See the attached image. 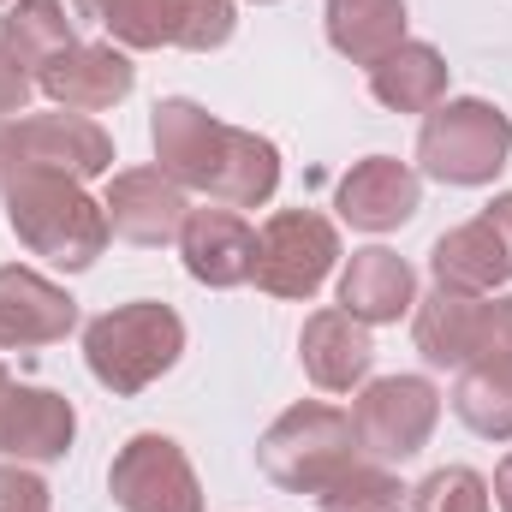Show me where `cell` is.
Instances as JSON below:
<instances>
[{
    "label": "cell",
    "instance_id": "6da1fadb",
    "mask_svg": "<svg viewBox=\"0 0 512 512\" xmlns=\"http://www.w3.org/2000/svg\"><path fill=\"white\" fill-rule=\"evenodd\" d=\"M6 221L18 233V245L30 256H48L60 268H90L108 251L114 227L108 209L66 173H42V167H18L6 179Z\"/></svg>",
    "mask_w": 512,
    "mask_h": 512
},
{
    "label": "cell",
    "instance_id": "7a4b0ae2",
    "mask_svg": "<svg viewBox=\"0 0 512 512\" xmlns=\"http://www.w3.org/2000/svg\"><path fill=\"white\" fill-rule=\"evenodd\" d=\"M185 352V322L173 304H155V298H137L120 310H102L90 328H84V364L90 376L108 387V393H143L149 382H161Z\"/></svg>",
    "mask_w": 512,
    "mask_h": 512
},
{
    "label": "cell",
    "instance_id": "3957f363",
    "mask_svg": "<svg viewBox=\"0 0 512 512\" xmlns=\"http://www.w3.org/2000/svg\"><path fill=\"white\" fill-rule=\"evenodd\" d=\"M256 465L268 483H280L286 495H322L340 471L358 465V429L352 411L304 399L292 411H280L268 423V435L256 441Z\"/></svg>",
    "mask_w": 512,
    "mask_h": 512
},
{
    "label": "cell",
    "instance_id": "277c9868",
    "mask_svg": "<svg viewBox=\"0 0 512 512\" xmlns=\"http://www.w3.org/2000/svg\"><path fill=\"white\" fill-rule=\"evenodd\" d=\"M512 155V120L495 102H441L417 131V167L441 185H489Z\"/></svg>",
    "mask_w": 512,
    "mask_h": 512
},
{
    "label": "cell",
    "instance_id": "5b68a950",
    "mask_svg": "<svg viewBox=\"0 0 512 512\" xmlns=\"http://www.w3.org/2000/svg\"><path fill=\"white\" fill-rule=\"evenodd\" d=\"M334 262H340V233H334L328 215H316V209H280L256 233L251 280L268 298H316L322 280L334 274Z\"/></svg>",
    "mask_w": 512,
    "mask_h": 512
},
{
    "label": "cell",
    "instance_id": "8992f818",
    "mask_svg": "<svg viewBox=\"0 0 512 512\" xmlns=\"http://www.w3.org/2000/svg\"><path fill=\"white\" fill-rule=\"evenodd\" d=\"M441 423V393L429 376H382L358 393L352 405V429H358V453L382 459V465H399L411 453L429 447Z\"/></svg>",
    "mask_w": 512,
    "mask_h": 512
},
{
    "label": "cell",
    "instance_id": "52a82bcc",
    "mask_svg": "<svg viewBox=\"0 0 512 512\" xmlns=\"http://www.w3.org/2000/svg\"><path fill=\"white\" fill-rule=\"evenodd\" d=\"M108 495L120 512H203L197 471L173 435H131L108 465Z\"/></svg>",
    "mask_w": 512,
    "mask_h": 512
},
{
    "label": "cell",
    "instance_id": "ba28073f",
    "mask_svg": "<svg viewBox=\"0 0 512 512\" xmlns=\"http://www.w3.org/2000/svg\"><path fill=\"white\" fill-rule=\"evenodd\" d=\"M102 209H108L114 239L143 245V251H155V245H179L185 215H191L185 185H179V179H167L161 167H126V173H114V179H108Z\"/></svg>",
    "mask_w": 512,
    "mask_h": 512
},
{
    "label": "cell",
    "instance_id": "9c48e42d",
    "mask_svg": "<svg viewBox=\"0 0 512 512\" xmlns=\"http://www.w3.org/2000/svg\"><path fill=\"white\" fill-rule=\"evenodd\" d=\"M12 161L18 167H42V173H66V179H102L114 167V137L84 120V114H30L12 126Z\"/></svg>",
    "mask_w": 512,
    "mask_h": 512
},
{
    "label": "cell",
    "instance_id": "30bf717a",
    "mask_svg": "<svg viewBox=\"0 0 512 512\" xmlns=\"http://www.w3.org/2000/svg\"><path fill=\"white\" fill-rule=\"evenodd\" d=\"M131 84H137V66L114 42H72L66 54H54L36 72V90L66 114H102V108L126 102Z\"/></svg>",
    "mask_w": 512,
    "mask_h": 512
},
{
    "label": "cell",
    "instance_id": "8fae6325",
    "mask_svg": "<svg viewBox=\"0 0 512 512\" xmlns=\"http://www.w3.org/2000/svg\"><path fill=\"white\" fill-rule=\"evenodd\" d=\"M149 137H155L161 173L179 179L185 191H203V197H209V185H215V173H221L227 126H221L209 108H197L191 96H167V102H155Z\"/></svg>",
    "mask_w": 512,
    "mask_h": 512
},
{
    "label": "cell",
    "instance_id": "7c38bea8",
    "mask_svg": "<svg viewBox=\"0 0 512 512\" xmlns=\"http://www.w3.org/2000/svg\"><path fill=\"white\" fill-rule=\"evenodd\" d=\"M417 203H423V185H417V173H411L405 161H393V155H364V161L340 179V191H334L340 221L358 227V233H393V227H405V221L417 215Z\"/></svg>",
    "mask_w": 512,
    "mask_h": 512
},
{
    "label": "cell",
    "instance_id": "4fadbf2b",
    "mask_svg": "<svg viewBox=\"0 0 512 512\" xmlns=\"http://www.w3.org/2000/svg\"><path fill=\"white\" fill-rule=\"evenodd\" d=\"M179 256H185V274L197 286H245L256 262V233L239 209H191L185 215V233H179Z\"/></svg>",
    "mask_w": 512,
    "mask_h": 512
},
{
    "label": "cell",
    "instance_id": "5bb4252c",
    "mask_svg": "<svg viewBox=\"0 0 512 512\" xmlns=\"http://www.w3.org/2000/svg\"><path fill=\"white\" fill-rule=\"evenodd\" d=\"M78 328V304L66 286L42 280L36 268H0V346H54Z\"/></svg>",
    "mask_w": 512,
    "mask_h": 512
},
{
    "label": "cell",
    "instance_id": "9a60e30c",
    "mask_svg": "<svg viewBox=\"0 0 512 512\" xmlns=\"http://www.w3.org/2000/svg\"><path fill=\"white\" fill-rule=\"evenodd\" d=\"M78 435V411L66 393L54 387H12L6 393V411H0V453H12L18 465H48V459H66Z\"/></svg>",
    "mask_w": 512,
    "mask_h": 512
},
{
    "label": "cell",
    "instance_id": "2e32d148",
    "mask_svg": "<svg viewBox=\"0 0 512 512\" xmlns=\"http://www.w3.org/2000/svg\"><path fill=\"white\" fill-rule=\"evenodd\" d=\"M298 358H304V376L322 387V393H352V387L370 376L376 364V346H370V328L346 310H316L298 334Z\"/></svg>",
    "mask_w": 512,
    "mask_h": 512
},
{
    "label": "cell",
    "instance_id": "e0dca14e",
    "mask_svg": "<svg viewBox=\"0 0 512 512\" xmlns=\"http://www.w3.org/2000/svg\"><path fill=\"white\" fill-rule=\"evenodd\" d=\"M477 328H483V292H459V286H429L417 298V316H411V334H417V352L423 364L435 370H465L471 352H477Z\"/></svg>",
    "mask_w": 512,
    "mask_h": 512
},
{
    "label": "cell",
    "instance_id": "ac0fdd59",
    "mask_svg": "<svg viewBox=\"0 0 512 512\" xmlns=\"http://www.w3.org/2000/svg\"><path fill=\"white\" fill-rule=\"evenodd\" d=\"M411 304H417V274H411L405 256L382 251V245L352 251L346 274H340V310L346 316H358L364 328H376V322H399Z\"/></svg>",
    "mask_w": 512,
    "mask_h": 512
},
{
    "label": "cell",
    "instance_id": "d6986e66",
    "mask_svg": "<svg viewBox=\"0 0 512 512\" xmlns=\"http://www.w3.org/2000/svg\"><path fill=\"white\" fill-rule=\"evenodd\" d=\"M370 96L393 114H435L447 102V60L429 42H399L370 66Z\"/></svg>",
    "mask_w": 512,
    "mask_h": 512
},
{
    "label": "cell",
    "instance_id": "ffe728a7",
    "mask_svg": "<svg viewBox=\"0 0 512 512\" xmlns=\"http://www.w3.org/2000/svg\"><path fill=\"white\" fill-rule=\"evenodd\" d=\"M429 268L441 286H459V292H495L512 280V262H507V245L489 221H465L453 233L435 239L429 251Z\"/></svg>",
    "mask_w": 512,
    "mask_h": 512
},
{
    "label": "cell",
    "instance_id": "44dd1931",
    "mask_svg": "<svg viewBox=\"0 0 512 512\" xmlns=\"http://www.w3.org/2000/svg\"><path fill=\"white\" fill-rule=\"evenodd\" d=\"M280 191V149L262 131L227 126V149H221V173L209 185V197L221 209H262Z\"/></svg>",
    "mask_w": 512,
    "mask_h": 512
},
{
    "label": "cell",
    "instance_id": "7402d4cb",
    "mask_svg": "<svg viewBox=\"0 0 512 512\" xmlns=\"http://www.w3.org/2000/svg\"><path fill=\"white\" fill-rule=\"evenodd\" d=\"M328 42L352 66H376L405 42V0H328Z\"/></svg>",
    "mask_w": 512,
    "mask_h": 512
},
{
    "label": "cell",
    "instance_id": "603a6c76",
    "mask_svg": "<svg viewBox=\"0 0 512 512\" xmlns=\"http://www.w3.org/2000/svg\"><path fill=\"white\" fill-rule=\"evenodd\" d=\"M72 12H66V0H12L6 6V18H0V42H6V54L36 78L54 54H66L78 36H72Z\"/></svg>",
    "mask_w": 512,
    "mask_h": 512
},
{
    "label": "cell",
    "instance_id": "cb8c5ba5",
    "mask_svg": "<svg viewBox=\"0 0 512 512\" xmlns=\"http://www.w3.org/2000/svg\"><path fill=\"white\" fill-rule=\"evenodd\" d=\"M453 417L483 441H512V364H465L453 382Z\"/></svg>",
    "mask_w": 512,
    "mask_h": 512
},
{
    "label": "cell",
    "instance_id": "d4e9b609",
    "mask_svg": "<svg viewBox=\"0 0 512 512\" xmlns=\"http://www.w3.org/2000/svg\"><path fill=\"white\" fill-rule=\"evenodd\" d=\"M405 483L387 471L382 459L376 465H352V471H340L328 489H322V512H399L405 507Z\"/></svg>",
    "mask_w": 512,
    "mask_h": 512
},
{
    "label": "cell",
    "instance_id": "484cf974",
    "mask_svg": "<svg viewBox=\"0 0 512 512\" xmlns=\"http://www.w3.org/2000/svg\"><path fill=\"white\" fill-rule=\"evenodd\" d=\"M405 507L411 512H489V483L471 465H441L405 495Z\"/></svg>",
    "mask_w": 512,
    "mask_h": 512
},
{
    "label": "cell",
    "instance_id": "4316f807",
    "mask_svg": "<svg viewBox=\"0 0 512 512\" xmlns=\"http://www.w3.org/2000/svg\"><path fill=\"white\" fill-rule=\"evenodd\" d=\"M239 24V6L233 0H179V36L173 48H191V54H209L233 36Z\"/></svg>",
    "mask_w": 512,
    "mask_h": 512
},
{
    "label": "cell",
    "instance_id": "83f0119b",
    "mask_svg": "<svg viewBox=\"0 0 512 512\" xmlns=\"http://www.w3.org/2000/svg\"><path fill=\"white\" fill-rule=\"evenodd\" d=\"M471 364H512V298H483V328Z\"/></svg>",
    "mask_w": 512,
    "mask_h": 512
},
{
    "label": "cell",
    "instance_id": "f1b7e54d",
    "mask_svg": "<svg viewBox=\"0 0 512 512\" xmlns=\"http://www.w3.org/2000/svg\"><path fill=\"white\" fill-rule=\"evenodd\" d=\"M0 512H48V483L24 465H0Z\"/></svg>",
    "mask_w": 512,
    "mask_h": 512
},
{
    "label": "cell",
    "instance_id": "f546056e",
    "mask_svg": "<svg viewBox=\"0 0 512 512\" xmlns=\"http://www.w3.org/2000/svg\"><path fill=\"white\" fill-rule=\"evenodd\" d=\"M30 90H36V78L6 54V42H0V120L6 114H24L30 108Z\"/></svg>",
    "mask_w": 512,
    "mask_h": 512
},
{
    "label": "cell",
    "instance_id": "4dcf8cb0",
    "mask_svg": "<svg viewBox=\"0 0 512 512\" xmlns=\"http://www.w3.org/2000/svg\"><path fill=\"white\" fill-rule=\"evenodd\" d=\"M483 221H489V227L501 233V245H507V262H512V191H507V197H495V203H489V215H483Z\"/></svg>",
    "mask_w": 512,
    "mask_h": 512
},
{
    "label": "cell",
    "instance_id": "1f68e13d",
    "mask_svg": "<svg viewBox=\"0 0 512 512\" xmlns=\"http://www.w3.org/2000/svg\"><path fill=\"white\" fill-rule=\"evenodd\" d=\"M495 507L512 512V453L501 459V471H495Z\"/></svg>",
    "mask_w": 512,
    "mask_h": 512
},
{
    "label": "cell",
    "instance_id": "d6a6232c",
    "mask_svg": "<svg viewBox=\"0 0 512 512\" xmlns=\"http://www.w3.org/2000/svg\"><path fill=\"white\" fill-rule=\"evenodd\" d=\"M18 173V161H12V126L0 120V191H6V179Z\"/></svg>",
    "mask_w": 512,
    "mask_h": 512
},
{
    "label": "cell",
    "instance_id": "836d02e7",
    "mask_svg": "<svg viewBox=\"0 0 512 512\" xmlns=\"http://www.w3.org/2000/svg\"><path fill=\"white\" fill-rule=\"evenodd\" d=\"M6 393H12V376H6V364H0V411H6Z\"/></svg>",
    "mask_w": 512,
    "mask_h": 512
},
{
    "label": "cell",
    "instance_id": "e575fe53",
    "mask_svg": "<svg viewBox=\"0 0 512 512\" xmlns=\"http://www.w3.org/2000/svg\"><path fill=\"white\" fill-rule=\"evenodd\" d=\"M256 6H274V0H256Z\"/></svg>",
    "mask_w": 512,
    "mask_h": 512
},
{
    "label": "cell",
    "instance_id": "d590c367",
    "mask_svg": "<svg viewBox=\"0 0 512 512\" xmlns=\"http://www.w3.org/2000/svg\"><path fill=\"white\" fill-rule=\"evenodd\" d=\"M0 6H6V0H0Z\"/></svg>",
    "mask_w": 512,
    "mask_h": 512
}]
</instances>
